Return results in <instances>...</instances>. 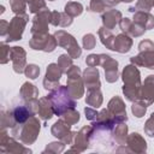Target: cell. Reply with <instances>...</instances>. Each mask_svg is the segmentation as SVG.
<instances>
[{
	"instance_id": "cell-27",
	"label": "cell",
	"mask_w": 154,
	"mask_h": 154,
	"mask_svg": "<svg viewBox=\"0 0 154 154\" xmlns=\"http://www.w3.org/2000/svg\"><path fill=\"white\" fill-rule=\"evenodd\" d=\"M128 125L125 123H118L116 124V126L112 130V138L113 141L119 144V146H124L126 143V138H128Z\"/></svg>"
},
{
	"instance_id": "cell-19",
	"label": "cell",
	"mask_w": 154,
	"mask_h": 154,
	"mask_svg": "<svg viewBox=\"0 0 154 154\" xmlns=\"http://www.w3.org/2000/svg\"><path fill=\"white\" fill-rule=\"evenodd\" d=\"M84 85L87 90H93V89H101V82H100V72L96 67H90L88 66L83 73H82Z\"/></svg>"
},
{
	"instance_id": "cell-31",
	"label": "cell",
	"mask_w": 154,
	"mask_h": 154,
	"mask_svg": "<svg viewBox=\"0 0 154 154\" xmlns=\"http://www.w3.org/2000/svg\"><path fill=\"white\" fill-rule=\"evenodd\" d=\"M114 6L107 0H90V4H89V7L88 10L94 12V13H103L105 11L109 10V8H113Z\"/></svg>"
},
{
	"instance_id": "cell-26",
	"label": "cell",
	"mask_w": 154,
	"mask_h": 154,
	"mask_svg": "<svg viewBox=\"0 0 154 154\" xmlns=\"http://www.w3.org/2000/svg\"><path fill=\"white\" fill-rule=\"evenodd\" d=\"M11 112H12V116H13V118H14L17 125L25 123L31 116H35V113H34V112L29 108V106L25 105V103H24V105H18V106L13 107V108L11 109Z\"/></svg>"
},
{
	"instance_id": "cell-3",
	"label": "cell",
	"mask_w": 154,
	"mask_h": 154,
	"mask_svg": "<svg viewBox=\"0 0 154 154\" xmlns=\"http://www.w3.org/2000/svg\"><path fill=\"white\" fill-rule=\"evenodd\" d=\"M47 97L49 99L54 113L57 116H61L64 112H66L67 109L71 108H76V101L75 99L70 95L69 89L66 85H59L58 88H55L54 90H51L49 94L47 95Z\"/></svg>"
},
{
	"instance_id": "cell-53",
	"label": "cell",
	"mask_w": 154,
	"mask_h": 154,
	"mask_svg": "<svg viewBox=\"0 0 154 154\" xmlns=\"http://www.w3.org/2000/svg\"><path fill=\"white\" fill-rule=\"evenodd\" d=\"M122 2H132L134 0H120Z\"/></svg>"
},
{
	"instance_id": "cell-5",
	"label": "cell",
	"mask_w": 154,
	"mask_h": 154,
	"mask_svg": "<svg viewBox=\"0 0 154 154\" xmlns=\"http://www.w3.org/2000/svg\"><path fill=\"white\" fill-rule=\"evenodd\" d=\"M0 152L7 154H29L31 153L30 148H26L24 143L18 142L16 137H11L7 134V129L0 130Z\"/></svg>"
},
{
	"instance_id": "cell-52",
	"label": "cell",
	"mask_w": 154,
	"mask_h": 154,
	"mask_svg": "<svg viewBox=\"0 0 154 154\" xmlns=\"http://www.w3.org/2000/svg\"><path fill=\"white\" fill-rule=\"evenodd\" d=\"M4 12H5V7L1 5V6H0V13H4Z\"/></svg>"
},
{
	"instance_id": "cell-41",
	"label": "cell",
	"mask_w": 154,
	"mask_h": 154,
	"mask_svg": "<svg viewBox=\"0 0 154 154\" xmlns=\"http://www.w3.org/2000/svg\"><path fill=\"white\" fill-rule=\"evenodd\" d=\"M24 75L29 79H36L38 77V75H40V67L36 64H29V65L25 66Z\"/></svg>"
},
{
	"instance_id": "cell-4",
	"label": "cell",
	"mask_w": 154,
	"mask_h": 154,
	"mask_svg": "<svg viewBox=\"0 0 154 154\" xmlns=\"http://www.w3.org/2000/svg\"><path fill=\"white\" fill-rule=\"evenodd\" d=\"M66 76H67L66 87H67V89H69L70 95H71L75 100L81 99V97L84 95V88H85L84 81H83V77H82L81 69H79L77 65H72V66L67 70Z\"/></svg>"
},
{
	"instance_id": "cell-38",
	"label": "cell",
	"mask_w": 154,
	"mask_h": 154,
	"mask_svg": "<svg viewBox=\"0 0 154 154\" xmlns=\"http://www.w3.org/2000/svg\"><path fill=\"white\" fill-rule=\"evenodd\" d=\"M72 60H73V59H72L69 54H60V55H59L57 64H58V66L60 67V70H61L63 73H66L67 70L73 65V64H72Z\"/></svg>"
},
{
	"instance_id": "cell-50",
	"label": "cell",
	"mask_w": 154,
	"mask_h": 154,
	"mask_svg": "<svg viewBox=\"0 0 154 154\" xmlns=\"http://www.w3.org/2000/svg\"><path fill=\"white\" fill-rule=\"evenodd\" d=\"M8 25H10V22H7L5 19L0 20V35L2 37H6V35L8 32Z\"/></svg>"
},
{
	"instance_id": "cell-10",
	"label": "cell",
	"mask_w": 154,
	"mask_h": 154,
	"mask_svg": "<svg viewBox=\"0 0 154 154\" xmlns=\"http://www.w3.org/2000/svg\"><path fill=\"white\" fill-rule=\"evenodd\" d=\"M117 122L108 108H103L99 112L95 120L91 122V126L94 129V134L97 132H112L113 128L116 126Z\"/></svg>"
},
{
	"instance_id": "cell-7",
	"label": "cell",
	"mask_w": 154,
	"mask_h": 154,
	"mask_svg": "<svg viewBox=\"0 0 154 154\" xmlns=\"http://www.w3.org/2000/svg\"><path fill=\"white\" fill-rule=\"evenodd\" d=\"M94 129L91 125H85L83 126L79 131H76L75 138H73V146L69 149V152H76V153H82L90 148L91 146V140L94 137Z\"/></svg>"
},
{
	"instance_id": "cell-28",
	"label": "cell",
	"mask_w": 154,
	"mask_h": 154,
	"mask_svg": "<svg viewBox=\"0 0 154 154\" xmlns=\"http://www.w3.org/2000/svg\"><path fill=\"white\" fill-rule=\"evenodd\" d=\"M19 96H20V99H22L24 102H28V101H30V100L37 99V96H38V89H37V87L34 85L32 83L25 82V83H23V85L20 87Z\"/></svg>"
},
{
	"instance_id": "cell-54",
	"label": "cell",
	"mask_w": 154,
	"mask_h": 154,
	"mask_svg": "<svg viewBox=\"0 0 154 154\" xmlns=\"http://www.w3.org/2000/svg\"><path fill=\"white\" fill-rule=\"evenodd\" d=\"M48 1H54V0H48Z\"/></svg>"
},
{
	"instance_id": "cell-39",
	"label": "cell",
	"mask_w": 154,
	"mask_h": 154,
	"mask_svg": "<svg viewBox=\"0 0 154 154\" xmlns=\"http://www.w3.org/2000/svg\"><path fill=\"white\" fill-rule=\"evenodd\" d=\"M28 8L30 13L36 14L37 12L47 8L46 0H28Z\"/></svg>"
},
{
	"instance_id": "cell-47",
	"label": "cell",
	"mask_w": 154,
	"mask_h": 154,
	"mask_svg": "<svg viewBox=\"0 0 154 154\" xmlns=\"http://www.w3.org/2000/svg\"><path fill=\"white\" fill-rule=\"evenodd\" d=\"M150 49H154V42L150 41V40H142L140 43H138V52H142V51H150Z\"/></svg>"
},
{
	"instance_id": "cell-9",
	"label": "cell",
	"mask_w": 154,
	"mask_h": 154,
	"mask_svg": "<svg viewBox=\"0 0 154 154\" xmlns=\"http://www.w3.org/2000/svg\"><path fill=\"white\" fill-rule=\"evenodd\" d=\"M29 22V16L26 13L24 14H16L11 20L8 25V32L6 35L5 42H13L19 41L23 36L24 29Z\"/></svg>"
},
{
	"instance_id": "cell-21",
	"label": "cell",
	"mask_w": 154,
	"mask_h": 154,
	"mask_svg": "<svg viewBox=\"0 0 154 154\" xmlns=\"http://www.w3.org/2000/svg\"><path fill=\"white\" fill-rule=\"evenodd\" d=\"M119 26H120L122 32L128 34V35L131 36V37H140V36H142V35L144 34V31H146L144 28H142L141 25L136 24L132 19L126 18V17L120 19Z\"/></svg>"
},
{
	"instance_id": "cell-30",
	"label": "cell",
	"mask_w": 154,
	"mask_h": 154,
	"mask_svg": "<svg viewBox=\"0 0 154 154\" xmlns=\"http://www.w3.org/2000/svg\"><path fill=\"white\" fill-rule=\"evenodd\" d=\"M97 34H99V37H100L101 43H102L106 48L113 51V45H114L116 36L112 34V30H108V29H106L105 26H101V28L97 30Z\"/></svg>"
},
{
	"instance_id": "cell-23",
	"label": "cell",
	"mask_w": 154,
	"mask_h": 154,
	"mask_svg": "<svg viewBox=\"0 0 154 154\" xmlns=\"http://www.w3.org/2000/svg\"><path fill=\"white\" fill-rule=\"evenodd\" d=\"M132 43L134 42H132L131 36H129L128 34L120 32L116 36L114 45H113V51L117 52V53H120V54H125L131 49Z\"/></svg>"
},
{
	"instance_id": "cell-40",
	"label": "cell",
	"mask_w": 154,
	"mask_h": 154,
	"mask_svg": "<svg viewBox=\"0 0 154 154\" xmlns=\"http://www.w3.org/2000/svg\"><path fill=\"white\" fill-rule=\"evenodd\" d=\"M82 46L84 49L87 51H90V49H94L95 46H96V38L93 34H85L82 38Z\"/></svg>"
},
{
	"instance_id": "cell-14",
	"label": "cell",
	"mask_w": 154,
	"mask_h": 154,
	"mask_svg": "<svg viewBox=\"0 0 154 154\" xmlns=\"http://www.w3.org/2000/svg\"><path fill=\"white\" fill-rule=\"evenodd\" d=\"M101 57V66L105 70V79L108 83H114L117 82L118 77H119V72H118V61L116 59H113L111 55L108 54H100Z\"/></svg>"
},
{
	"instance_id": "cell-35",
	"label": "cell",
	"mask_w": 154,
	"mask_h": 154,
	"mask_svg": "<svg viewBox=\"0 0 154 154\" xmlns=\"http://www.w3.org/2000/svg\"><path fill=\"white\" fill-rule=\"evenodd\" d=\"M64 149H65V143L59 140V141L48 143L43 149L42 154H60L61 152H64Z\"/></svg>"
},
{
	"instance_id": "cell-29",
	"label": "cell",
	"mask_w": 154,
	"mask_h": 154,
	"mask_svg": "<svg viewBox=\"0 0 154 154\" xmlns=\"http://www.w3.org/2000/svg\"><path fill=\"white\" fill-rule=\"evenodd\" d=\"M103 97L101 89H93V90H87V96H85V103L90 107L99 108L102 105Z\"/></svg>"
},
{
	"instance_id": "cell-46",
	"label": "cell",
	"mask_w": 154,
	"mask_h": 154,
	"mask_svg": "<svg viewBox=\"0 0 154 154\" xmlns=\"http://www.w3.org/2000/svg\"><path fill=\"white\" fill-rule=\"evenodd\" d=\"M73 18L69 16L66 12H60V26L61 28H67L72 24Z\"/></svg>"
},
{
	"instance_id": "cell-33",
	"label": "cell",
	"mask_w": 154,
	"mask_h": 154,
	"mask_svg": "<svg viewBox=\"0 0 154 154\" xmlns=\"http://www.w3.org/2000/svg\"><path fill=\"white\" fill-rule=\"evenodd\" d=\"M60 118L65 122V123H67L69 125H75V124H77L78 122H79V119H81V117H79V113L76 111V108H71V109H67L66 112H64L61 116H60Z\"/></svg>"
},
{
	"instance_id": "cell-17",
	"label": "cell",
	"mask_w": 154,
	"mask_h": 154,
	"mask_svg": "<svg viewBox=\"0 0 154 154\" xmlns=\"http://www.w3.org/2000/svg\"><path fill=\"white\" fill-rule=\"evenodd\" d=\"M125 146L128 147L129 152H131V153L143 154V153L147 152V142L143 138V136L140 135L138 132L129 134L128 135V138H126Z\"/></svg>"
},
{
	"instance_id": "cell-20",
	"label": "cell",
	"mask_w": 154,
	"mask_h": 154,
	"mask_svg": "<svg viewBox=\"0 0 154 154\" xmlns=\"http://www.w3.org/2000/svg\"><path fill=\"white\" fill-rule=\"evenodd\" d=\"M130 63L136 66L154 70V49L138 52L137 55H134L130 58Z\"/></svg>"
},
{
	"instance_id": "cell-51",
	"label": "cell",
	"mask_w": 154,
	"mask_h": 154,
	"mask_svg": "<svg viewBox=\"0 0 154 154\" xmlns=\"http://www.w3.org/2000/svg\"><path fill=\"white\" fill-rule=\"evenodd\" d=\"M108 1H109V2H111V4L113 5V6H114V7H116V6H117V5L119 4V2H122L120 0H108Z\"/></svg>"
},
{
	"instance_id": "cell-1",
	"label": "cell",
	"mask_w": 154,
	"mask_h": 154,
	"mask_svg": "<svg viewBox=\"0 0 154 154\" xmlns=\"http://www.w3.org/2000/svg\"><path fill=\"white\" fill-rule=\"evenodd\" d=\"M122 79H123V94L125 99L130 102L140 100L141 94V73L136 65L129 64L122 71Z\"/></svg>"
},
{
	"instance_id": "cell-25",
	"label": "cell",
	"mask_w": 154,
	"mask_h": 154,
	"mask_svg": "<svg viewBox=\"0 0 154 154\" xmlns=\"http://www.w3.org/2000/svg\"><path fill=\"white\" fill-rule=\"evenodd\" d=\"M132 20L146 30L154 29V16L148 11H136L134 13Z\"/></svg>"
},
{
	"instance_id": "cell-43",
	"label": "cell",
	"mask_w": 154,
	"mask_h": 154,
	"mask_svg": "<svg viewBox=\"0 0 154 154\" xmlns=\"http://www.w3.org/2000/svg\"><path fill=\"white\" fill-rule=\"evenodd\" d=\"M136 11H150L154 7V0H137L135 6Z\"/></svg>"
},
{
	"instance_id": "cell-36",
	"label": "cell",
	"mask_w": 154,
	"mask_h": 154,
	"mask_svg": "<svg viewBox=\"0 0 154 154\" xmlns=\"http://www.w3.org/2000/svg\"><path fill=\"white\" fill-rule=\"evenodd\" d=\"M11 11L14 14H24L28 6V0H10Z\"/></svg>"
},
{
	"instance_id": "cell-24",
	"label": "cell",
	"mask_w": 154,
	"mask_h": 154,
	"mask_svg": "<svg viewBox=\"0 0 154 154\" xmlns=\"http://www.w3.org/2000/svg\"><path fill=\"white\" fill-rule=\"evenodd\" d=\"M37 114L38 118L42 119L45 123L49 119H52V117L55 114L53 106L49 101V99L47 96H42L38 99V109H37Z\"/></svg>"
},
{
	"instance_id": "cell-18",
	"label": "cell",
	"mask_w": 154,
	"mask_h": 154,
	"mask_svg": "<svg viewBox=\"0 0 154 154\" xmlns=\"http://www.w3.org/2000/svg\"><path fill=\"white\" fill-rule=\"evenodd\" d=\"M140 100L147 106L154 103V75H149L144 78V82L141 85Z\"/></svg>"
},
{
	"instance_id": "cell-11",
	"label": "cell",
	"mask_w": 154,
	"mask_h": 154,
	"mask_svg": "<svg viewBox=\"0 0 154 154\" xmlns=\"http://www.w3.org/2000/svg\"><path fill=\"white\" fill-rule=\"evenodd\" d=\"M51 134L57 137L58 140H60L61 142H64L65 144H71L73 142L75 138V134L76 131L71 130V125H69L67 123H65L61 118L59 120H57L52 128H51Z\"/></svg>"
},
{
	"instance_id": "cell-32",
	"label": "cell",
	"mask_w": 154,
	"mask_h": 154,
	"mask_svg": "<svg viewBox=\"0 0 154 154\" xmlns=\"http://www.w3.org/2000/svg\"><path fill=\"white\" fill-rule=\"evenodd\" d=\"M83 11H84L83 5L81 2H77V1H69L64 7V12H66L72 18L81 16L83 13Z\"/></svg>"
},
{
	"instance_id": "cell-49",
	"label": "cell",
	"mask_w": 154,
	"mask_h": 154,
	"mask_svg": "<svg viewBox=\"0 0 154 154\" xmlns=\"http://www.w3.org/2000/svg\"><path fill=\"white\" fill-rule=\"evenodd\" d=\"M51 24L54 26H60V12L52 11L51 13Z\"/></svg>"
},
{
	"instance_id": "cell-42",
	"label": "cell",
	"mask_w": 154,
	"mask_h": 154,
	"mask_svg": "<svg viewBox=\"0 0 154 154\" xmlns=\"http://www.w3.org/2000/svg\"><path fill=\"white\" fill-rule=\"evenodd\" d=\"M0 51H1V59H0V63H1L2 65H5V64H7V63L11 60V58H10V55H11V47L7 46L6 42L4 41V42L0 43Z\"/></svg>"
},
{
	"instance_id": "cell-13",
	"label": "cell",
	"mask_w": 154,
	"mask_h": 154,
	"mask_svg": "<svg viewBox=\"0 0 154 154\" xmlns=\"http://www.w3.org/2000/svg\"><path fill=\"white\" fill-rule=\"evenodd\" d=\"M61 70L58 66L57 63H51L46 69V75L43 78V88L46 90H54L60 85V78H61Z\"/></svg>"
},
{
	"instance_id": "cell-15",
	"label": "cell",
	"mask_w": 154,
	"mask_h": 154,
	"mask_svg": "<svg viewBox=\"0 0 154 154\" xmlns=\"http://www.w3.org/2000/svg\"><path fill=\"white\" fill-rule=\"evenodd\" d=\"M108 111L112 113V116L114 117L117 124L118 123H126L128 122V114H126V107H125V102L123 101V99L118 95L113 96L107 105Z\"/></svg>"
},
{
	"instance_id": "cell-37",
	"label": "cell",
	"mask_w": 154,
	"mask_h": 154,
	"mask_svg": "<svg viewBox=\"0 0 154 154\" xmlns=\"http://www.w3.org/2000/svg\"><path fill=\"white\" fill-rule=\"evenodd\" d=\"M147 105L144 102H142L141 100H137V101H134L132 105H131V112L132 114L136 117V118H142L146 112H147Z\"/></svg>"
},
{
	"instance_id": "cell-16",
	"label": "cell",
	"mask_w": 154,
	"mask_h": 154,
	"mask_svg": "<svg viewBox=\"0 0 154 154\" xmlns=\"http://www.w3.org/2000/svg\"><path fill=\"white\" fill-rule=\"evenodd\" d=\"M11 61H12V67L16 73H24L25 66H26V52L23 47L14 46L11 47Z\"/></svg>"
},
{
	"instance_id": "cell-45",
	"label": "cell",
	"mask_w": 154,
	"mask_h": 154,
	"mask_svg": "<svg viewBox=\"0 0 154 154\" xmlns=\"http://www.w3.org/2000/svg\"><path fill=\"white\" fill-rule=\"evenodd\" d=\"M85 64H87V66H90V67L99 66L101 64V57H100V54H89L85 58Z\"/></svg>"
},
{
	"instance_id": "cell-12",
	"label": "cell",
	"mask_w": 154,
	"mask_h": 154,
	"mask_svg": "<svg viewBox=\"0 0 154 154\" xmlns=\"http://www.w3.org/2000/svg\"><path fill=\"white\" fill-rule=\"evenodd\" d=\"M51 13L48 8H45L40 12H37L32 19H31V35L36 34H48V24H51Z\"/></svg>"
},
{
	"instance_id": "cell-48",
	"label": "cell",
	"mask_w": 154,
	"mask_h": 154,
	"mask_svg": "<svg viewBox=\"0 0 154 154\" xmlns=\"http://www.w3.org/2000/svg\"><path fill=\"white\" fill-rule=\"evenodd\" d=\"M84 113H85V118H87L88 120H90V122L95 120L96 117H97V114H99V112H97L96 108H94V107H85V108H84Z\"/></svg>"
},
{
	"instance_id": "cell-6",
	"label": "cell",
	"mask_w": 154,
	"mask_h": 154,
	"mask_svg": "<svg viewBox=\"0 0 154 154\" xmlns=\"http://www.w3.org/2000/svg\"><path fill=\"white\" fill-rule=\"evenodd\" d=\"M54 36L58 41V46L67 51V54L72 59H78L82 54V48L79 47L77 40L67 31L65 30H57L54 32Z\"/></svg>"
},
{
	"instance_id": "cell-44",
	"label": "cell",
	"mask_w": 154,
	"mask_h": 154,
	"mask_svg": "<svg viewBox=\"0 0 154 154\" xmlns=\"http://www.w3.org/2000/svg\"><path fill=\"white\" fill-rule=\"evenodd\" d=\"M144 132L149 137H154V112L144 123Z\"/></svg>"
},
{
	"instance_id": "cell-8",
	"label": "cell",
	"mask_w": 154,
	"mask_h": 154,
	"mask_svg": "<svg viewBox=\"0 0 154 154\" xmlns=\"http://www.w3.org/2000/svg\"><path fill=\"white\" fill-rule=\"evenodd\" d=\"M58 46V41L54 35L49 34H36L31 35L29 40V47L34 51H43L46 53H52L55 51Z\"/></svg>"
},
{
	"instance_id": "cell-22",
	"label": "cell",
	"mask_w": 154,
	"mask_h": 154,
	"mask_svg": "<svg viewBox=\"0 0 154 154\" xmlns=\"http://www.w3.org/2000/svg\"><path fill=\"white\" fill-rule=\"evenodd\" d=\"M123 18L122 12L114 8H109L107 11H105L101 14V20H102V26H105L108 30H112L116 28L117 24H119L120 19Z\"/></svg>"
},
{
	"instance_id": "cell-34",
	"label": "cell",
	"mask_w": 154,
	"mask_h": 154,
	"mask_svg": "<svg viewBox=\"0 0 154 154\" xmlns=\"http://www.w3.org/2000/svg\"><path fill=\"white\" fill-rule=\"evenodd\" d=\"M17 125L11 109L1 111V129H13Z\"/></svg>"
},
{
	"instance_id": "cell-2",
	"label": "cell",
	"mask_w": 154,
	"mask_h": 154,
	"mask_svg": "<svg viewBox=\"0 0 154 154\" xmlns=\"http://www.w3.org/2000/svg\"><path fill=\"white\" fill-rule=\"evenodd\" d=\"M41 130V123L40 119L35 116H31L25 123L16 125L13 129H11L12 136L19 140L24 144H32L40 134Z\"/></svg>"
}]
</instances>
